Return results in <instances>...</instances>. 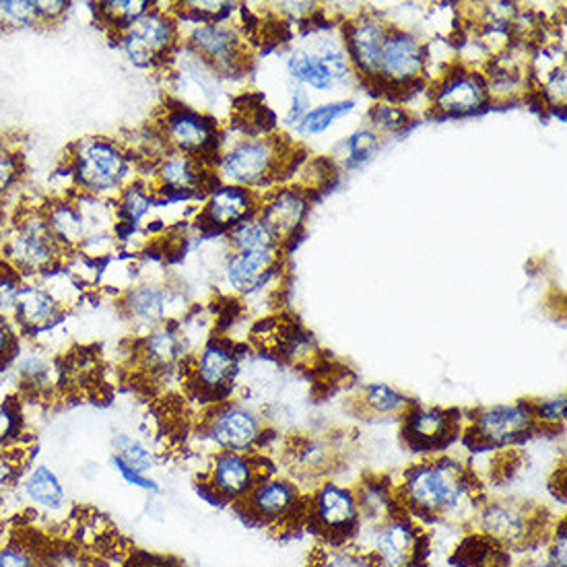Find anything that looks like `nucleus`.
<instances>
[{"mask_svg": "<svg viewBox=\"0 0 567 567\" xmlns=\"http://www.w3.org/2000/svg\"><path fill=\"white\" fill-rule=\"evenodd\" d=\"M73 186L85 196H118L131 184V155L107 136L79 138L66 155Z\"/></svg>", "mask_w": 567, "mask_h": 567, "instance_id": "obj_2", "label": "nucleus"}, {"mask_svg": "<svg viewBox=\"0 0 567 567\" xmlns=\"http://www.w3.org/2000/svg\"><path fill=\"white\" fill-rule=\"evenodd\" d=\"M16 375L25 389L35 390V392L50 390L56 382V372H54L50 359L40 353H30V355L19 358Z\"/></svg>", "mask_w": 567, "mask_h": 567, "instance_id": "obj_37", "label": "nucleus"}, {"mask_svg": "<svg viewBox=\"0 0 567 567\" xmlns=\"http://www.w3.org/2000/svg\"><path fill=\"white\" fill-rule=\"evenodd\" d=\"M203 433L219 452L252 454L265 437V421L248 404L224 401L210 406Z\"/></svg>", "mask_w": 567, "mask_h": 567, "instance_id": "obj_8", "label": "nucleus"}, {"mask_svg": "<svg viewBox=\"0 0 567 567\" xmlns=\"http://www.w3.org/2000/svg\"><path fill=\"white\" fill-rule=\"evenodd\" d=\"M277 252H229L225 260V281L239 296H252L269 284L279 265Z\"/></svg>", "mask_w": 567, "mask_h": 567, "instance_id": "obj_26", "label": "nucleus"}, {"mask_svg": "<svg viewBox=\"0 0 567 567\" xmlns=\"http://www.w3.org/2000/svg\"><path fill=\"white\" fill-rule=\"evenodd\" d=\"M153 205H155V190L147 184L131 182L118 195L116 213L122 221L138 225L150 215Z\"/></svg>", "mask_w": 567, "mask_h": 567, "instance_id": "obj_34", "label": "nucleus"}, {"mask_svg": "<svg viewBox=\"0 0 567 567\" xmlns=\"http://www.w3.org/2000/svg\"><path fill=\"white\" fill-rule=\"evenodd\" d=\"M380 147V136L372 128H361L355 135L349 136L343 143L344 164L359 165L372 157L373 151Z\"/></svg>", "mask_w": 567, "mask_h": 567, "instance_id": "obj_40", "label": "nucleus"}, {"mask_svg": "<svg viewBox=\"0 0 567 567\" xmlns=\"http://www.w3.org/2000/svg\"><path fill=\"white\" fill-rule=\"evenodd\" d=\"M45 224L54 238L59 239L60 246L69 252L83 248L85 241L91 238L90 224L83 209L69 203V200H59L44 207Z\"/></svg>", "mask_w": 567, "mask_h": 567, "instance_id": "obj_28", "label": "nucleus"}, {"mask_svg": "<svg viewBox=\"0 0 567 567\" xmlns=\"http://www.w3.org/2000/svg\"><path fill=\"white\" fill-rule=\"evenodd\" d=\"M449 567H481L475 564V561H466V559H456V561H452Z\"/></svg>", "mask_w": 567, "mask_h": 567, "instance_id": "obj_51", "label": "nucleus"}, {"mask_svg": "<svg viewBox=\"0 0 567 567\" xmlns=\"http://www.w3.org/2000/svg\"><path fill=\"white\" fill-rule=\"evenodd\" d=\"M456 425L458 419L452 417L450 411L413 404L404 413V440L413 450L433 452L449 444L456 433Z\"/></svg>", "mask_w": 567, "mask_h": 567, "instance_id": "obj_23", "label": "nucleus"}, {"mask_svg": "<svg viewBox=\"0 0 567 567\" xmlns=\"http://www.w3.org/2000/svg\"><path fill=\"white\" fill-rule=\"evenodd\" d=\"M549 564L553 567H566V528L555 533L551 551H549Z\"/></svg>", "mask_w": 567, "mask_h": 567, "instance_id": "obj_50", "label": "nucleus"}, {"mask_svg": "<svg viewBox=\"0 0 567 567\" xmlns=\"http://www.w3.org/2000/svg\"><path fill=\"white\" fill-rule=\"evenodd\" d=\"M209 178H215L213 169L207 167V162L196 159L190 155L179 153H165L155 165V186L164 190L165 195L190 198L200 193H209L215 186H210Z\"/></svg>", "mask_w": 567, "mask_h": 567, "instance_id": "obj_20", "label": "nucleus"}, {"mask_svg": "<svg viewBox=\"0 0 567 567\" xmlns=\"http://www.w3.org/2000/svg\"><path fill=\"white\" fill-rule=\"evenodd\" d=\"M289 164V151L284 138L277 136H244L229 147L219 150L213 162V174L219 184L239 186L258 193L281 178V169Z\"/></svg>", "mask_w": 567, "mask_h": 567, "instance_id": "obj_3", "label": "nucleus"}, {"mask_svg": "<svg viewBox=\"0 0 567 567\" xmlns=\"http://www.w3.org/2000/svg\"><path fill=\"white\" fill-rule=\"evenodd\" d=\"M389 31V23L373 16L355 17L344 25V50L349 54L355 75L375 81L380 52Z\"/></svg>", "mask_w": 567, "mask_h": 567, "instance_id": "obj_17", "label": "nucleus"}, {"mask_svg": "<svg viewBox=\"0 0 567 567\" xmlns=\"http://www.w3.org/2000/svg\"><path fill=\"white\" fill-rule=\"evenodd\" d=\"M332 176H334V164L330 159L320 157L301 167V179L296 184V188L310 196L313 190H324L329 184H332Z\"/></svg>", "mask_w": 567, "mask_h": 567, "instance_id": "obj_42", "label": "nucleus"}, {"mask_svg": "<svg viewBox=\"0 0 567 567\" xmlns=\"http://www.w3.org/2000/svg\"><path fill=\"white\" fill-rule=\"evenodd\" d=\"M355 110L353 100H339L308 110V114L296 124L299 136L324 135L334 122L349 116Z\"/></svg>", "mask_w": 567, "mask_h": 567, "instance_id": "obj_33", "label": "nucleus"}, {"mask_svg": "<svg viewBox=\"0 0 567 567\" xmlns=\"http://www.w3.org/2000/svg\"><path fill=\"white\" fill-rule=\"evenodd\" d=\"M153 4L155 2H147V0H107V2L95 4V13L100 23L118 33L143 13H147Z\"/></svg>", "mask_w": 567, "mask_h": 567, "instance_id": "obj_35", "label": "nucleus"}, {"mask_svg": "<svg viewBox=\"0 0 567 567\" xmlns=\"http://www.w3.org/2000/svg\"><path fill=\"white\" fill-rule=\"evenodd\" d=\"M66 312V303L52 291V287L38 279L25 281L17 299L13 322L21 334H38L59 324Z\"/></svg>", "mask_w": 567, "mask_h": 567, "instance_id": "obj_21", "label": "nucleus"}, {"mask_svg": "<svg viewBox=\"0 0 567 567\" xmlns=\"http://www.w3.org/2000/svg\"><path fill=\"white\" fill-rule=\"evenodd\" d=\"M396 497L413 518H442L468 504V477L458 461L437 456L411 466Z\"/></svg>", "mask_w": 567, "mask_h": 567, "instance_id": "obj_1", "label": "nucleus"}, {"mask_svg": "<svg viewBox=\"0 0 567 567\" xmlns=\"http://www.w3.org/2000/svg\"><path fill=\"white\" fill-rule=\"evenodd\" d=\"M229 246L234 252H277L281 244L272 236L269 225L256 213L229 229Z\"/></svg>", "mask_w": 567, "mask_h": 567, "instance_id": "obj_32", "label": "nucleus"}, {"mask_svg": "<svg viewBox=\"0 0 567 567\" xmlns=\"http://www.w3.org/2000/svg\"><path fill=\"white\" fill-rule=\"evenodd\" d=\"M21 492L33 508L60 512L66 506V492L59 475L48 464H35L21 483Z\"/></svg>", "mask_w": 567, "mask_h": 567, "instance_id": "obj_29", "label": "nucleus"}, {"mask_svg": "<svg viewBox=\"0 0 567 567\" xmlns=\"http://www.w3.org/2000/svg\"><path fill=\"white\" fill-rule=\"evenodd\" d=\"M69 9H71V2H66V0H38V11H40L44 28L60 23L69 13Z\"/></svg>", "mask_w": 567, "mask_h": 567, "instance_id": "obj_49", "label": "nucleus"}, {"mask_svg": "<svg viewBox=\"0 0 567 567\" xmlns=\"http://www.w3.org/2000/svg\"><path fill=\"white\" fill-rule=\"evenodd\" d=\"M238 372V353L236 347L224 339H210L196 353L190 378L203 396L215 399L231 386L234 375Z\"/></svg>", "mask_w": 567, "mask_h": 567, "instance_id": "obj_16", "label": "nucleus"}, {"mask_svg": "<svg viewBox=\"0 0 567 567\" xmlns=\"http://www.w3.org/2000/svg\"><path fill=\"white\" fill-rule=\"evenodd\" d=\"M316 567H375L370 555L365 553L349 551V549H337L329 551Z\"/></svg>", "mask_w": 567, "mask_h": 567, "instance_id": "obj_46", "label": "nucleus"}, {"mask_svg": "<svg viewBox=\"0 0 567 567\" xmlns=\"http://www.w3.org/2000/svg\"><path fill=\"white\" fill-rule=\"evenodd\" d=\"M543 93H545V100L551 105L566 104V66L564 64H557L545 73Z\"/></svg>", "mask_w": 567, "mask_h": 567, "instance_id": "obj_45", "label": "nucleus"}, {"mask_svg": "<svg viewBox=\"0 0 567 567\" xmlns=\"http://www.w3.org/2000/svg\"><path fill=\"white\" fill-rule=\"evenodd\" d=\"M112 464L120 477L145 492H157V483L150 477L155 468V456L138 437L128 433H118L112 440Z\"/></svg>", "mask_w": 567, "mask_h": 567, "instance_id": "obj_27", "label": "nucleus"}, {"mask_svg": "<svg viewBox=\"0 0 567 567\" xmlns=\"http://www.w3.org/2000/svg\"><path fill=\"white\" fill-rule=\"evenodd\" d=\"M0 567H42L38 557L33 555V551L16 545V543H9V545H2L0 547Z\"/></svg>", "mask_w": 567, "mask_h": 567, "instance_id": "obj_47", "label": "nucleus"}, {"mask_svg": "<svg viewBox=\"0 0 567 567\" xmlns=\"http://www.w3.org/2000/svg\"><path fill=\"white\" fill-rule=\"evenodd\" d=\"M262 477L255 454L217 452L210 461L207 487L217 502H241Z\"/></svg>", "mask_w": 567, "mask_h": 567, "instance_id": "obj_15", "label": "nucleus"}, {"mask_svg": "<svg viewBox=\"0 0 567 567\" xmlns=\"http://www.w3.org/2000/svg\"><path fill=\"white\" fill-rule=\"evenodd\" d=\"M19 337L21 332L17 329L11 318L0 316V368L9 365L19 355Z\"/></svg>", "mask_w": 567, "mask_h": 567, "instance_id": "obj_44", "label": "nucleus"}, {"mask_svg": "<svg viewBox=\"0 0 567 567\" xmlns=\"http://www.w3.org/2000/svg\"><path fill=\"white\" fill-rule=\"evenodd\" d=\"M186 48L213 73L221 75L238 73L241 59L246 56L238 30L221 19L195 21L186 35Z\"/></svg>", "mask_w": 567, "mask_h": 567, "instance_id": "obj_10", "label": "nucleus"}, {"mask_svg": "<svg viewBox=\"0 0 567 567\" xmlns=\"http://www.w3.org/2000/svg\"><path fill=\"white\" fill-rule=\"evenodd\" d=\"M179 40L182 33L178 19L155 4L116 33V42L124 56L133 66L143 71H155L164 66L176 54Z\"/></svg>", "mask_w": 567, "mask_h": 567, "instance_id": "obj_5", "label": "nucleus"}, {"mask_svg": "<svg viewBox=\"0 0 567 567\" xmlns=\"http://www.w3.org/2000/svg\"><path fill=\"white\" fill-rule=\"evenodd\" d=\"M38 0H0V31L42 30Z\"/></svg>", "mask_w": 567, "mask_h": 567, "instance_id": "obj_36", "label": "nucleus"}, {"mask_svg": "<svg viewBox=\"0 0 567 567\" xmlns=\"http://www.w3.org/2000/svg\"><path fill=\"white\" fill-rule=\"evenodd\" d=\"M427 71V48L411 31L390 28L380 52L375 83L390 87H413Z\"/></svg>", "mask_w": 567, "mask_h": 567, "instance_id": "obj_9", "label": "nucleus"}, {"mask_svg": "<svg viewBox=\"0 0 567 567\" xmlns=\"http://www.w3.org/2000/svg\"><path fill=\"white\" fill-rule=\"evenodd\" d=\"M260 196L255 190L217 184L205 196V205L200 210V221L210 229H231L244 219L258 213Z\"/></svg>", "mask_w": 567, "mask_h": 567, "instance_id": "obj_22", "label": "nucleus"}, {"mask_svg": "<svg viewBox=\"0 0 567 567\" xmlns=\"http://www.w3.org/2000/svg\"><path fill=\"white\" fill-rule=\"evenodd\" d=\"M533 417L538 427H559L566 423L567 403L566 396H553V399H540L530 403Z\"/></svg>", "mask_w": 567, "mask_h": 567, "instance_id": "obj_43", "label": "nucleus"}, {"mask_svg": "<svg viewBox=\"0 0 567 567\" xmlns=\"http://www.w3.org/2000/svg\"><path fill=\"white\" fill-rule=\"evenodd\" d=\"M23 155L16 143L0 136V198L13 193L23 178Z\"/></svg>", "mask_w": 567, "mask_h": 567, "instance_id": "obj_39", "label": "nucleus"}, {"mask_svg": "<svg viewBox=\"0 0 567 567\" xmlns=\"http://www.w3.org/2000/svg\"><path fill=\"white\" fill-rule=\"evenodd\" d=\"M310 518L313 528L322 535H329L334 543L353 537L361 523L355 492L334 483L322 485L313 493Z\"/></svg>", "mask_w": 567, "mask_h": 567, "instance_id": "obj_12", "label": "nucleus"}, {"mask_svg": "<svg viewBox=\"0 0 567 567\" xmlns=\"http://www.w3.org/2000/svg\"><path fill=\"white\" fill-rule=\"evenodd\" d=\"M285 66L287 75L298 83L299 90L308 87L318 93L339 90L351 76H355L343 40H332L324 33L308 44L293 48Z\"/></svg>", "mask_w": 567, "mask_h": 567, "instance_id": "obj_6", "label": "nucleus"}, {"mask_svg": "<svg viewBox=\"0 0 567 567\" xmlns=\"http://www.w3.org/2000/svg\"><path fill=\"white\" fill-rule=\"evenodd\" d=\"M184 337L169 324H162L150 330L141 341V359L147 368L167 370L178 361L184 353Z\"/></svg>", "mask_w": 567, "mask_h": 567, "instance_id": "obj_30", "label": "nucleus"}, {"mask_svg": "<svg viewBox=\"0 0 567 567\" xmlns=\"http://www.w3.org/2000/svg\"><path fill=\"white\" fill-rule=\"evenodd\" d=\"M221 131L213 116L198 112L195 107L176 104L165 110L162 120V141L165 153L190 155L196 159H213L221 150Z\"/></svg>", "mask_w": 567, "mask_h": 567, "instance_id": "obj_7", "label": "nucleus"}, {"mask_svg": "<svg viewBox=\"0 0 567 567\" xmlns=\"http://www.w3.org/2000/svg\"><path fill=\"white\" fill-rule=\"evenodd\" d=\"M23 284H25V279L17 270L11 269L9 265H4L0 260V316L2 318L13 320L17 299H19Z\"/></svg>", "mask_w": 567, "mask_h": 567, "instance_id": "obj_41", "label": "nucleus"}, {"mask_svg": "<svg viewBox=\"0 0 567 567\" xmlns=\"http://www.w3.org/2000/svg\"><path fill=\"white\" fill-rule=\"evenodd\" d=\"M172 301L174 299L165 285L145 281V284L133 285L124 293L122 310L133 324L150 332L162 324H167Z\"/></svg>", "mask_w": 567, "mask_h": 567, "instance_id": "obj_25", "label": "nucleus"}, {"mask_svg": "<svg viewBox=\"0 0 567 567\" xmlns=\"http://www.w3.org/2000/svg\"><path fill=\"white\" fill-rule=\"evenodd\" d=\"M411 124V116L403 105L380 102L370 110V128L378 136L399 135Z\"/></svg>", "mask_w": 567, "mask_h": 567, "instance_id": "obj_38", "label": "nucleus"}, {"mask_svg": "<svg viewBox=\"0 0 567 567\" xmlns=\"http://www.w3.org/2000/svg\"><path fill=\"white\" fill-rule=\"evenodd\" d=\"M421 553V533L411 516H390L375 526L372 551L375 567H413Z\"/></svg>", "mask_w": 567, "mask_h": 567, "instance_id": "obj_14", "label": "nucleus"}, {"mask_svg": "<svg viewBox=\"0 0 567 567\" xmlns=\"http://www.w3.org/2000/svg\"><path fill=\"white\" fill-rule=\"evenodd\" d=\"M299 504L298 487L285 478L262 477L248 493L238 508L244 516L260 524H279L287 520Z\"/></svg>", "mask_w": 567, "mask_h": 567, "instance_id": "obj_19", "label": "nucleus"}, {"mask_svg": "<svg viewBox=\"0 0 567 567\" xmlns=\"http://www.w3.org/2000/svg\"><path fill=\"white\" fill-rule=\"evenodd\" d=\"M21 432V415L13 404H0V446H7Z\"/></svg>", "mask_w": 567, "mask_h": 567, "instance_id": "obj_48", "label": "nucleus"}, {"mask_svg": "<svg viewBox=\"0 0 567 567\" xmlns=\"http://www.w3.org/2000/svg\"><path fill=\"white\" fill-rule=\"evenodd\" d=\"M481 530L497 547H520L530 538L533 518L518 504L495 502L481 512Z\"/></svg>", "mask_w": 567, "mask_h": 567, "instance_id": "obj_24", "label": "nucleus"}, {"mask_svg": "<svg viewBox=\"0 0 567 567\" xmlns=\"http://www.w3.org/2000/svg\"><path fill=\"white\" fill-rule=\"evenodd\" d=\"M66 250L45 224L44 209L21 210L2 238L0 258L25 281L44 279L64 262Z\"/></svg>", "mask_w": 567, "mask_h": 567, "instance_id": "obj_4", "label": "nucleus"}, {"mask_svg": "<svg viewBox=\"0 0 567 567\" xmlns=\"http://www.w3.org/2000/svg\"><path fill=\"white\" fill-rule=\"evenodd\" d=\"M489 104L485 76L468 69H449L435 83L432 107L442 116H468Z\"/></svg>", "mask_w": 567, "mask_h": 567, "instance_id": "obj_13", "label": "nucleus"}, {"mask_svg": "<svg viewBox=\"0 0 567 567\" xmlns=\"http://www.w3.org/2000/svg\"><path fill=\"white\" fill-rule=\"evenodd\" d=\"M310 210V196L296 186L275 188L269 195L260 196L258 215L265 224L269 225L272 236L279 244L296 239L306 224Z\"/></svg>", "mask_w": 567, "mask_h": 567, "instance_id": "obj_18", "label": "nucleus"}, {"mask_svg": "<svg viewBox=\"0 0 567 567\" xmlns=\"http://www.w3.org/2000/svg\"><path fill=\"white\" fill-rule=\"evenodd\" d=\"M537 430L530 403L493 404L478 409L471 419V433L481 446L504 449L516 444Z\"/></svg>", "mask_w": 567, "mask_h": 567, "instance_id": "obj_11", "label": "nucleus"}, {"mask_svg": "<svg viewBox=\"0 0 567 567\" xmlns=\"http://www.w3.org/2000/svg\"><path fill=\"white\" fill-rule=\"evenodd\" d=\"M359 404L361 411L372 417H404L415 403L389 384H368L359 392Z\"/></svg>", "mask_w": 567, "mask_h": 567, "instance_id": "obj_31", "label": "nucleus"}]
</instances>
